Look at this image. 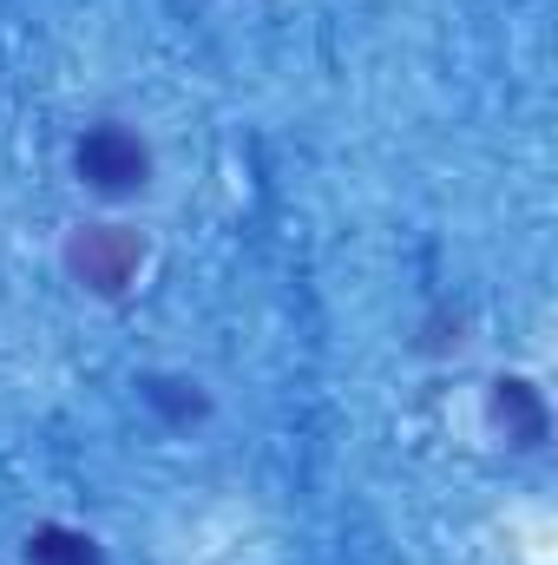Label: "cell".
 <instances>
[{
  "instance_id": "obj_1",
  "label": "cell",
  "mask_w": 558,
  "mask_h": 565,
  "mask_svg": "<svg viewBox=\"0 0 558 565\" xmlns=\"http://www.w3.org/2000/svg\"><path fill=\"white\" fill-rule=\"evenodd\" d=\"M139 264H144V237L126 231V224H86L66 244V270L86 282L93 296H119L126 282L139 277Z\"/></svg>"
},
{
  "instance_id": "obj_2",
  "label": "cell",
  "mask_w": 558,
  "mask_h": 565,
  "mask_svg": "<svg viewBox=\"0 0 558 565\" xmlns=\"http://www.w3.org/2000/svg\"><path fill=\"white\" fill-rule=\"evenodd\" d=\"M73 171H79V184H93V191H106V198H126V191H144L151 151H144L126 126H93L86 139L73 145Z\"/></svg>"
},
{
  "instance_id": "obj_3",
  "label": "cell",
  "mask_w": 558,
  "mask_h": 565,
  "mask_svg": "<svg viewBox=\"0 0 558 565\" xmlns=\"http://www.w3.org/2000/svg\"><path fill=\"white\" fill-rule=\"evenodd\" d=\"M493 422L506 427V440L513 447H539L546 440V402H539V388L533 382H519V375H506V382H493Z\"/></svg>"
},
{
  "instance_id": "obj_4",
  "label": "cell",
  "mask_w": 558,
  "mask_h": 565,
  "mask_svg": "<svg viewBox=\"0 0 558 565\" xmlns=\"http://www.w3.org/2000/svg\"><path fill=\"white\" fill-rule=\"evenodd\" d=\"M26 565H99V546L73 526H40L26 540Z\"/></svg>"
},
{
  "instance_id": "obj_5",
  "label": "cell",
  "mask_w": 558,
  "mask_h": 565,
  "mask_svg": "<svg viewBox=\"0 0 558 565\" xmlns=\"http://www.w3.org/2000/svg\"><path fill=\"white\" fill-rule=\"evenodd\" d=\"M144 402L164 415L171 427H191L204 422V395L191 388V382H171V375H144Z\"/></svg>"
}]
</instances>
